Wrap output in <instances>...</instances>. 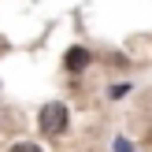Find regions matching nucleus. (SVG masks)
I'll return each instance as SVG.
<instances>
[{"instance_id":"nucleus-1","label":"nucleus","mask_w":152,"mask_h":152,"mask_svg":"<svg viewBox=\"0 0 152 152\" xmlns=\"http://www.w3.org/2000/svg\"><path fill=\"white\" fill-rule=\"evenodd\" d=\"M67 119H71V115H67V104L52 100V104H45V108H41V130L56 137V134L67 130Z\"/></svg>"},{"instance_id":"nucleus-2","label":"nucleus","mask_w":152,"mask_h":152,"mask_svg":"<svg viewBox=\"0 0 152 152\" xmlns=\"http://www.w3.org/2000/svg\"><path fill=\"white\" fill-rule=\"evenodd\" d=\"M63 67H67V71H74V74H78V71H86V67H89V52L82 48V45L67 48V56H63Z\"/></svg>"},{"instance_id":"nucleus-3","label":"nucleus","mask_w":152,"mask_h":152,"mask_svg":"<svg viewBox=\"0 0 152 152\" xmlns=\"http://www.w3.org/2000/svg\"><path fill=\"white\" fill-rule=\"evenodd\" d=\"M11 152H41V148L30 145V141H19V145H11Z\"/></svg>"}]
</instances>
